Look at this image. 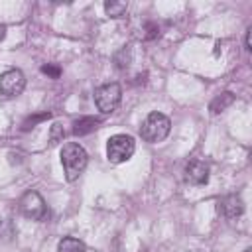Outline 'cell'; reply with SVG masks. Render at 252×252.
Masks as SVG:
<instances>
[{
	"label": "cell",
	"instance_id": "7c38bea8",
	"mask_svg": "<svg viewBox=\"0 0 252 252\" xmlns=\"http://www.w3.org/2000/svg\"><path fill=\"white\" fill-rule=\"evenodd\" d=\"M104 10H106V16H108V18H122V16L128 12V4H126V2L110 0V2L104 4Z\"/></svg>",
	"mask_w": 252,
	"mask_h": 252
},
{
	"label": "cell",
	"instance_id": "9c48e42d",
	"mask_svg": "<svg viewBox=\"0 0 252 252\" xmlns=\"http://www.w3.org/2000/svg\"><path fill=\"white\" fill-rule=\"evenodd\" d=\"M234 102V94L232 93H220V94H217L213 100H211V104H209V110H211V114H219V112H222V110H226L230 104Z\"/></svg>",
	"mask_w": 252,
	"mask_h": 252
},
{
	"label": "cell",
	"instance_id": "ac0fdd59",
	"mask_svg": "<svg viewBox=\"0 0 252 252\" xmlns=\"http://www.w3.org/2000/svg\"><path fill=\"white\" fill-rule=\"evenodd\" d=\"M4 37H6V26H2V24H0V41H2Z\"/></svg>",
	"mask_w": 252,
	"mask_h": 252
},
{
	"label": "cell",
	"instance_id": "ba28073f",
	"mask_svg": "<svg viewBox=\"0 0 252 252\" xmlns=\"http://www.w3.org/2000/svg\"><path fill=\"white\" fill-rule=\"evenodd\" d=\"M219 209L226 219H236V217H240L244 213V203H242V199L238 195H226L219 203Z\"/></svg>",
	"mask_w": 252,
	"mask_h": 252
},
{
	"label": "cell",
	"instance_id": "d6986e66",
	"mask_svg": "<svg viewBox=\"0 0 252 252\" xmlns=\"http://www.w3.org/2000/svg\"><path fill=\"white\" fill-rule=\"evenodd\" d=\"M244 252H252V248H246V250H244Z\"/></svg>",
	"mask_w": 252,
	"mask_h": 252
},
{
	"label": "cell",
	"instance_id": "52a82bcc",
	"mask_svg": "<svg viewBox=\"0 0 252 252\" xmlns=\"http://www.w3.org/2000/svg\"><path fill=\"white\" fill-rule=\"evenodd\" d=\"M185 181L191 185H205L209 181V165L201 159H191L185 165Z\"/></svg>",
	"mask_w": 252,
	"mask_h": 252
},
{
	"label": "cell",
	"instance_id": "e0dca14e",
	"mask_svg": "<svg viewBox=\"0 0 252 252\" xmlns=\"http://www.w3.org/2000/svg\"><path fill=\"white\" fill-rule=\"evenodd\" d=\"M250 33H252V28H248V32H246V49L250 51Z\"/></svg>",
	"mask_w": 252,
	"mask_h": 252
},
{
	"label": "cell",
	"instance_id": "8fae6325",
	"mask_svg": "<svg viewBox=\"0 0 252 252\" xmlns=\"http://www.w3.org/2000/svg\"><path fill=\"white\" fill-rule=\"evenodd\" d=\"M57 252H85V242L73 236H65L59 240Z\"/></svg>",
	"mask_w": 252,
	"mask_h": 252
},
{
	"label": "cell",
	"instance_id": "5b68a950",
	"mask_svg": "<svg viewBox=\"0 0 252 252\" xmlns=\"http://www.w3.org/2000/svg\"><path fill=\"white\" fill-rule=\"evenodd\" d=\"M20 211L30 220H45V217H47L45 201L37 191L24 193V197L20 199Z\"/></svg>",
	"mask_w": 252,
	"mask_h": 252
},
{
	"label": "cell",
	"instance_id": "3957f363",
	"mask_svg": "<svg viewBox=\"0 0 252 252\" xmlns=\"http://www.w3.org/2000/svg\"><path fill=\"white\" fill-rule=\"evenodd\" d=\"M136 142L128 134H114L106 142V158L110 163H124L134 156Z\"/></svg>",
	"mask_w": 252,
	"mask_h": 252
},
{
	"label": "cell",
	"instance_id": "9a60e30c",
	"mask_svg": "<svg viewBox=\"0 0 252 252\" xmlns=\"http://www.w3.org/2000/svg\"><path fill=\"white\" fill-rule=\"evenodd\" d=\"M49 118V112H41V114H33V116H28L26 120H24V124H22V130H30V128H33L37 122H41V120H47Z\"/></svg>",
	"mask_w": 252,
	"mask_h": 252
},
{
	"label": "cell",
	"instance_id": "8992f818",
	"mask_svg": "<svg viewBox=\"0 0 252 252\" xmlns=\"http://www.w3.org/2000/svg\"><path fill=\"white\" fill-rule=\"evenodd\" d=\"M26 89V77L20 69H8L0 75V94L2 96H18Z\"/></svg>",
	"mask_w": 252,
	"mask_h": 252
},
{
	"label": "cell",
	"instance_id": "4fadbf2b",
	"mask_svg": "<svg viewBox=\"0 0 252 252\" xmlns=\"http://www.w3.org/2000/svg\"><path fill=\"white\" fill-rule=\"evenodd\" d=\"M63 138H65L63 124L53 122V124H51V130H49V144H51V146H57L59 142H63Z\"/></svg>",
	"mask_w": 252,
	"mask_h": 252
},
{
	"label": "cell",
	"instance_id": "7a4b0ae2",
	"mask_svg": "<svg viewBox=\"0 0 252 252\" xmlns=\"http://www.w3.org/2000/svg\"><path fill=\"white\" fill-rule=\"evenodd\" d=\"M169 128H171V122H169V118L165 114L150 112L146 116V120L142 122V126H140V136L150 144H158V142L167 138Z\"/></svg>",
	"mask_w": 252,
	"mask_h": 252
},
{
	"label": "cell",
	"instance_id": "277c9868",
	"mask_svg": "<svg viewBox=\"0 0 252 252\" xmlns=\"http://www.w3.org/2000/svg\"><path fill=\"white\" fill-rule=\"evenodd\" d=\"M122 98V89L118 83H104L94 89V104L102 114H112Z\"/></svg>",
	"mask_w": 252,
	"mask_h": 252
},
{
	"label": "cell",
	"instance_id": "2e32d148",
	"mask_svg": "<svg viewBox=\"0 0 252 252\" xmlns=\"http://www.w3.org/2000/svg\"><path fill=\"white\" fill-rule=\"evenodd\" d=\"M41 71H43L45 75L53 77V79H57V77H59V73H61V69H59V67H53V65H43V67H41Z\"/></svg>",
	"mask_w": 252,
	"mask_h": 252
},
{
	"label": "cell",
	"instance_id": "30bf717a",
	"mask_svg": "<svg viewBox=\"0 0 252 252\" xmlns=\"http://www.w3.org/2000/svg\"><path fill=\"white\" fill-rule=\"evenodd\" d=\"M96 126H98V118L83 116V118H79V120L73 122V134H75V136H85V134L93 132Z\"/></svg>",
	"mask_w": 252,
	"mask_h": 252
},
{
	"label": "cell",
	"instance_id": "6da1fadb",
	"mask_svg": "<svg viewBox=\"0 0 252 252\" xmlns=\"http://www.w3.org/2000/svg\"><path fill=\"white\" fill-rule=\"evenodd\" d=\"M89 161V156L85 152V148L77 142H69L63 146L61 150V163H63V173L67 181H75L79 179V175L85 171Z\"/></svg>",
	"mask_w": 252,
	"mask_h": 252
},
{
	"label": "cell",
	"instance_id": "5bb4252c",
	"mask_svg": "<svg viewBox=\"0 0 252 252\" xmlns=\"http://www.w3.org/2000/svg\"><path fill=\"white\" fill-rule=\"evenodd\" d=\"M114 65L118 69H126L130 65V49L128 47H122L116 55H114Z\"/></svg>",
	"mask_w": 252,
	"mask_h": 252
}]
</instances>
